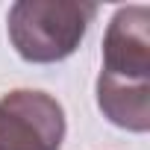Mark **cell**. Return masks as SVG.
I'll return each mask as SVG.
<instances>
[{
	"mask_svg": "<svg viewBox=\"0 0 150 150\" xmlns=\"http://www.w3.org/2000/svg\"><path fill=\"white\" fill-rule=\"evenodd\" d=\"M97 106L121 129H150V9L124 6L103 38Z\"/></svg>",
	"mask_w": 150,
	"mask_h": 150,
	"instance_id": "cell-1",
	"label": "cell"
},
{
	"mask_svg": "<svg viewBox=\"0 0 150 150\" xmlns=\"http://www.w3.org/2000/svg\"><path fill=\"white\" fill-rule=\"evenodd\" d=\"M94 3L71 0H21L9 9V38L21 59L50 65L68 59L94 21Z\"/></svg>",
	"mask_w": 150,
	"mask_h": 150,
	"instance_id": "cell-2",
	"label": "cell"
},
{
	"mask_svg": "<svg viewBox=\"0 0 150 150\" xmlns=\"http://www.w3.org/2000/svg\"><path fill=\"white\" fill-rule=\"evenodd\" d=\"M65 109L56 97L18 88L0 97V150H59Z\"/></svg>",
	"mask_w": 150,
	"mask_h": 150,
	"instance_id": "cell-3",
	"label": "cell"
}]
</instances>
